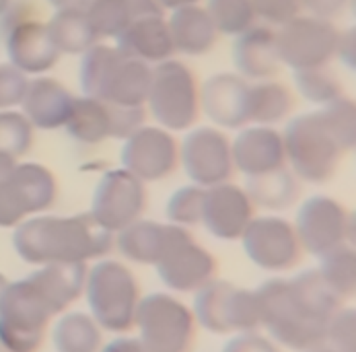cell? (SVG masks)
I'll return each instance as SVG.
<instances>
[{"mask_svg":"<svg viewBox=\"0 0 356 352\" xmlns=\"http://www.w3.org/2000/svg\"><path fill=\"white\" fill-rule=\"evenodd\" d=\"M259 301V330L280 349L307 352L325 344L332 315L344 305L319 278L303 270L293 278H270L255 289Z\"/></svg>","mask_w":356,"mask_h":352,"instance_id":"obj_1","label":"cell"},{"mask_svg":"<svg viewBox=\"0 0 356 352\" xmlns=\"http://www.w3.org/2000/svg\"><path fill=\"white\" fill-rule=\"evenodd\" d=\"M282 141L295 177L325 184L336 173L342 154L355 147V103L342 95L319 111L297 115Z\"/></svg>","mask_w":356,"mask_h":352,"instance_id":"obj_2","label":"cell"},{"mask_svg":"<svg viewBox=\"0 0 356 352\" xmlns=\"http://www.w3.org/2000/svg\"><path fill=\"white\" fill-rule=\"evenodd\" d=\"M13 248L29 266L89 264L113 250V233L87 212L74 216L33 214L19 223Z\"/></svg>","mask_w":356,"mask_h":352,"instance_id":"obj_3","label":"cell"},{"mask_svg":"<svg viewBox=\"0 0 356 352\" xmlns=\"http://www.w3.org/2000/svg\"><path fill=\"white\" fill-rule=\"evenodd\" d=\"M153 68L118 48L99 46L85 51L81 83L89 97L126 107H145L151 91Z\"/></svg>","mask_w":356,"mask_h":352,"instance_id":"obj_4","label":"cell"},{"mask_svg":"<svg viewBox=\"0 0 356 352\" xmlns=\"http://www.w3.org/2000/svg\"><path fill=\"white\" fill-rule=\"evenodd\" d=\"M83 297L103 332L130 334L134 330V317L143 295L134 272L124 262L99 257L87 266Z\"/></svg>","mask_w":356,"mask_h":352,"instance_id":"obj_5","label":"cell"},{"mask_svg":"<svg viewBox=\"0 0 356 352\" xmlns=\"http://www.w3.org/2000/svg\"><path fill=\"white\" fill-rule=\"evenodd\" d=\"M134 328L149 352H190L196 342V317L190 305L175 293L140 297Z\"/></svg>","mask_w":356,"mask_h":352,"instance_id":"obj_6","label":"cell"},{"mask_svg":"<svg viewBox=\"0 0 356 352\" xmlns=\"http://www.w3.org/2000/svg\"><path fill=\"white\" fill-rule=\"evenodd\" d=\"M54 315L27 278L4 287L0 297V349L4 352H38Z\"/></svg>","mask_w":356,"mask_h":352,"instance_id":"obj_7","label":"cell"},{"mask_svg":"<svg viewBox=\"0 0 356 352\" xmlns=\"http://www.w3.org/2000/svg\"><path fill=\"white\" fill-rule=\"evenodd\" d=\"M196 323L216 336H235L259 330V301L255 289H243L214 278L194 293Z\"/></svg>","mask_w":356,"mask_h":352,"instance_id":"obj_8","label":"cell"},{"mask_svg":"<svg viewBox=\"0 0 356 352\" xmlns=\"http://www.w3.org/2000/svg\"><path fill=\"white\" fill-rule=\"evenodd\" d=\"M149 107L165 130H188L200 113V91L194 72L175 60L159 62L153 68Z\"/></svg>","mask_w":356,"mask_h":352,"instance_id":"obj_9","label":"cell"},{"mask_svg":"<svg viewBox=\"0 0 356 352\" xmlns=\"http://www.w3.org/2000/svg\"><path fill=\"white\" fill-rule=\"evenodd\" d=\"M58 186L48 167L40 163H17L6 182L0 184V227L15 229L33 214H42L56 202Z\"/></svg>","mask_w":356,"mask_h":352,"instance_id":"obj_10","label":"cell"},{"mask_svg":"<svg viewBox=\"0 0 356 352\" xmlns=\"http://www.w3.org/2000/svg\"><path fill=\"white\" fill-rule=\"evenodd\" d=\"M301 250L315 257L353 241V214L330 196L307 198L293 223Z\"/></svg>","mask_w":356,"mask_h":352,"instance_id":"obj_11","label":"cell"},{"mask_svg":"<svg viewBox=\"0 0 356 352\" xmlns=\"http://www.w3.org/2000/svg\"><path fill=\"white\" fill-rule=\"evenodd\" d=\"M239 241L254 266L274 274L293 270L303 255L293 223L276 214L254 216Z\"/></svg>","mask_w":356,"mask_h":352,"instance_id":"obj_12","label":"cell"},{"mask_svg":"<svg viewBox=\"0 0 356 352\" xmlns=\"http://www.w3.org/2000/svg\"><path fill=\"white\" fill-rule=\"evenodd\" d=\"M338 29L332 21L319 17H295L276 31L278 54L282 64L297 70L327 66L336 56Z\"/></svg>","mask_w":356,"mask_h":352,"instance_id":"obj_13","label":"cell"},{"mask_svg":"<svg viewBox=\"0 0 356 352\" xmlns=\"http://www.w3.org/2000/svg\"><path fill=\"white\" fill-rule=\"evenodd\" d=\"M147 210V188L145 182L134 177L130 171L113 169L107 171L99 179L93 202H91V216L102 225L105 231L118 233L128 225L143 218Z\"/></svg>","mask_w":356,"mask_h":352,"instance_id":"obj_14","label":"cell"},{"mask_svg":"<svg viewBox=\"0 0 356 352\" xmlns=\"http://www.w3.org/2000/svg\"><path fill=\"white\" fill-rule=\"evenodd\" d=\"M179 163L194 186L212 188L233 175L231 141L216 128H198L190 132L179 149Z\"/></svg>","mask_w":356,"mask_h":352,"instance_id":"obj_15","label":"cell"},{"mask_svg":"<svg viewBox=\"0 0 356 352\" xmlns=\"http://www.w3.org/2000/svg\"><path fill=\"white\" fill-rule=\"evenodd\" d=\"M122 165L140 182H159L169 177L179 165V147L169 130L140 126L122 149Z\"/></svg>","mask_w":356,"mask_h":352,"instance_id":"obj_16","label":"cell"},{"mask_svg":"<svg viewBox=\"0 0 356 352\" xmlns=\"http://www.w3.org/2000/svg\"><path fill=\"white\" fill-rule=\"evenodd\" d=\"M255 216V206L248 192L231 182L206 188L202 225L220 241H237Z\"/></svg>","mask_w":356,"mask_h":352,"instance_id":"obj_17","label":"cell"},{"mask_svg":"<svg viewBox=\"0 0 356 352\" xmlns=\"http://www.w3.org/2000/svg\"><path fill=\"white\" fill-rule=\"evenodd\" d=\"M161 282L169 293H196L216 278L218 264L214 255L190 237L181 239L154 266Z\"/></svg>","mask_w":356,"mask_h":352,"instance_id":"obj_18","label":"cell"},{"mask_svg":"<svg viewBox=\"0 0 356 352\" xmlns=\"http://www.w3.org/2000/svg\"><path fill=\"white\" fill-rule=\"evenodd\" d=\"M186 237H190V231L184 227L138 218L113 235V248L128 262L154 268Z\"/></svg>","mask_w":356,"mask_h":352,"instance_id":"obj_19","label":"cell"},{"mask_svg":"<svg viewBox=\"0 0 356 352\" xmlns=\"http://www.w3.org/2000/svg\"><path fill=\"white\" fill-rule=\"evenodd\" d=\"M250 83L239 74H214L204 83L200 105L208 118L222 128L250 124Z\"/></svg>","mask_w":356,"mask_h":352,"instance_id":"obj_20","label":"cell"},{"mask_svg":"<svg viewBox=\"0 0 356 352\" xmlns=\"http://www.w3.org/2000/svg\"><path fill=\"white\" fill-rule=\"evenodd\" d=\"M233 165L248 177L264 175L286 167L282 134L270 126L243 128L231 145Z\"/></svg>","mask_w":356,"mask_h":352,"instance_id":"obj_21","label":"cell"},{"mask_svg":"<svg viewBox=\"0 0 356 352\" xmlns=\"http://www.w3.org/2000/svg\"><path fill=\"white\" fill-rule=\"evenodd\" d=\"M6 51L10 64L25 74L48 72L62 56L51 40L48 25L38 19L25 21L6 31Z\"/></svg>","mask_w":356,"mask_h":352,"instance_id":"obj_22","label":"cell"},{"mask_svg":"<svg viewBox=\"0 0 356 352\" xmlns=\"http://www.w3.org/2000/svg\"><path fill=\"white\" fill-rule=\"evenodd\" d=\"M89 264H46L25 276L56 317L83 297Z\"/></svg>","mask_w":356,"mask_h":352,"instance_id":"obj_23","label":"cell"},{"mask_svg":"<svg viewBox=\"0 0 356 352\" xmlns=\"http://www.w3.org/2000/svg\"><path fill=\"white\" fill-rule=\"evenodd\" d=\"M233 58L239 77L250 81L272 79L282 66L276 31L268 25H252L248 31L237 35Z\"/></svg>","mask_w":356,"mask_h":352,"instance_id":"obj_24","label":"cell"},{"mask_svg":"<svg viewBox=\"0 0 356 352\" xmlns=\"http://www.w3.org/2000/svg\"><path fill=\"white\" fill-rule=\"evenodd\" d=\"M74 97L68 89L58 83L56 79H35L29 81L27 93L21 101L25 118L31 122L33 128L56 130L62 128L70 115Z\"/></svg>","mask_w":356,"mask_h":352,"instance_id":"obj_25","label":"cell"},{"mask_svg":"<svg viewBox=\"0 0 356 352\" xmlns=\"http://www.w3.org/2000/svg\"><path fill=\"white\" fill-rule=\"evenodd\" d=\"M115 48L138 58L143 62H165L173 54V42L169 33V25L163 19V15H151V17H140L134 23H130L118 38H115Z\"/></svg>","mask_w":356,"mask_h":352,"instance_id":"obj_26","label":"cell"},{"mask_svg":"<svg viewBox=\"0 0 356 352\" xmlns=\"http://www.w3.org/2000/svg\"><path fill=\"white\" fill-rule=\"evenodd\" d=\"M167 25H169L173 50L188 56H202L210 51L218 38V31L210 15L198 4L175 8Z\"/></svg>","mask_w":356,"mask_h":352,"instance_id":"obj_27","label":"cell"},{"mask_svg":"<svg viewBox=\"0 0 356 352\" xmlns=\"http://www.w3.org/2000/svg\"><path fill=\"white\" fill-rule=\"evenodd\" d=\"M97 38H118L140 17L163 15L156 0H91L85 8Z\"/></svg>","mask_w":356,"mask_h":352,"instance_id":"obj_28","label":"cell"},{"mask_svg":"<svg viewBox=\"0 0 356 352\" xmlns=\"http://www.w3.org/2000/svg\"><path fill=\"white\" fill-rule=\"evenodd\" d=\"M50 336L56 352H99L103 346V330L89 311L56 315Z\"/></svg>","mask_w":356,"mask_h":352,"instance_id":"obj_29","label":"cell"},{"mask_svg":"<svg viewBox=\"0 0 356 352\" xmlns=\"http://www.w3.org/2000/svg\"><path fill=\"white\" fill-rule=\"evenodd\" d=\"M64 126L79 143L97 145L113 134V105L89 95L74 99Z\"/></svg>","mask_w":356,"mask_h":352,"instance_id":"obj_30","label":"cell"},{"mask_svg":"<svg viewBox=\"0 0 356 352\" xmlns=\"http://www.w3.org/2000/svg\"><path fill=\"white\" fill-rule=\"evenodd\" d=\"M51 40L60 54H85L97 44V33L85 8H62L48 23Z\"/></svg>","mask_w":356,"mask_h":352,"instance_id":"obj_31","label":"cell"},{"mask_svg":"<svg viewBox=\"0 0 356 352\" xmlns=\"http://www.w3.org/2000/svg\"><path fill=\"white\" fill-rule=\"evenodd\" d=\"M248 196L252 198L254 206L266 210H284L291 204H295L299 196V184L293 171L286 167L248 177Z\"/></svg>","mask_w":356,"mask_h":352,"instance_id":"obj_32","label":"cell"},{"mask_svg":"<svg viewBox=\"0 0 356 352\" xmlns=\"http://www.w3.org/2000/svg\"><path fill=\"white\" fill-rule=\"evenodd\" d=\"M293 93L282 83L261 81L250 87V122L257 126L278 124L293 111Z\"/></svg>","mask_w":356,"mask_h":352,"instance_id":"obj_33","label":"cell"},{"mask_svg":"<svg viewBox=\"0 0 356 352\" xmlns=\"http://www.w3.org/2000/svg\"><path fill=\"white\" fill-rule=\"evenodd\" d=\"M323 285L340 299L346 303L355 297L356 291V255L355 248L342 246L319 257V266L315 268Z\"/></svg>","mask_w":356,"mask_h":352,"instance_id":"obj_34","label":"cell"},{"mask_svg":"<svg viewBox=\"0 0 356 352\" xmlns=\"http://www.w3.org/2000/svg\"><path fill=\"white\" fill-rule=\"evenodd\" d=\"M206 13L216 31L227 35H239L255 23L252 0H208Z\"/></svg>","mask_w":356,"mask_h":352,"instance_id":"obj_35","label":"cell"},{"mask_svg":"<svg viewBox=\"0 0 356 352\" xmlns=\"http://www.w3.org/2000/svg\"><path fill=\"white\" fill-rule=\"evenodd\" d=\"M33 145V126L25 113L2 109L0 111V152L15 159L23 157Z\"/></svg>","mask_w":356,"mask_h":352,"instance_id":"obj_36","label":"cell"},{"mask_svg":"<svg viewBox=\"0 0 356 352\" xmlns=\"http://www.w3.org/2000/svg\"><path fill=\"white\" fill-rule=\"evenodd\" d=\"M297 87L305 99L319 105H327L344 95L338 77L327 66L297 70Z\"/></svg>","mask_w":356,"mask_h":352,"instance_id":"obj_37","label":"cell"},{"mask_svg":"<svg viewBox=\"0 0 356 352\" xmlns=\"http://www.w3.org/2000/svg\"><path fill=\"white\" fill-rule=\"evenodd\" d=\"M204 194L206 190L200 186H184L171 194L167 202V218L171 225L190 229L202 225Z\"/></svg>","mask_w":356,"mask_h":352,"instance_id":"obj_38","label":"cell"},{"mask_svg":"<svg viewBox=\"0 0 356 352\" xmlns=\"http://www.w3.org/2000/svg\"><path fill=\"white\" fill-rule=\"evenodd\" d=\"M355 309L342 305L330 319L325 332V344L336 352H355L356 346Z\"/></svg>","mask_w":356,"mask_h":352,"instance_id":"obj_39","label":"cell"},{"mask_svg":"<svg viewBox=\"0 0 356 352\" xmlns=\"http://www.w3.org/2000/svg\"><path fill=\"white\" fill-rule=\"evenodd\" d=\"M29 79L13 64H0V111L21 105L27 93Z\"/></svg>","mask_w":356,"mask_h":352,"instance_id":"obj_40","label":"cell"},{"mask_svg":"<svg viewBox=\"0 0 356 352\" xmlns=\"http://www.w3.org/2000/svg\"><path fill=\"white\" fill-rule=\"evenodd\" d=\"M255 17L268 25L282 27L301 13V0H252Z\"/></svg>","mask_w":356,"mask_h":352,"instance_id":"obj_41","label":"cell"},{"mask_svg":"<svg viewBox=\"0 0 356 352\" xmlns=\"http://www.w3.org/2000/svg\"><path fill=\"white\" fill-rule=\"evenodd\" d=\"M220 352H282V349L268 334L254 330V332L229 336Z\"/></svg>","mask_w":356,"mask_h":352,"instance_id":"obj_42","label":"cell"},{"mask_svg":"<svg viewBox=\"0 0 356 352\" xmlns=\"http://www.w3.org/2000/svg\"><path fill=\"white\" fill-rule=\"evenodd\" d=\"M353 0H301V8H305L307 15L319 17L325 21H332L346 13Z\"/></svg>","mask_w":356,"mask_h":352,"instance_id":"obj_43","label":"cell"},{"mask_svg":"<svg viewBox=\"0 0 356 352\" xmlns=\"http://www.w3.org/2000/svg\"><path fill=\"white\" fill-rule=\"evenodd\" d=\"M99 352H149L147 346L140 342L138 336H130V334H115L113 340L103 342Z\"/></svg>","mask_w":356,"mask_h":352,"instance_id":"obj_44","label":"cell"},{"mask_svg":"<svg viewBox=\"0 0 356 352\" xmlns=\"http://www.w3.org/2000/svg\"><path fill=\"white\" fill-rule=\"evenodd\" d=\"M336 54L340 56V60L346 68H355V29H346V31L338 33Z\"/></svg>","mask_w":356,"mask_h":352,"instance_id":"obj_45","label":"cell"},{"mask_svg":"<svg viewBox=\"0 0 356 352\" xmlns=\"http://www.w3.org/2000/svg\"><path fill=\"white\" fill-rule=\"evenodd\" d=\"M15 167H17V159L10 157V154L0 152V184L10 177V173L15 171Z\"/></svg>","mask_w":356,"mask_h":352,"instance_id":"obj_46","label":"cell"},{"mask_svg":"<svg viewBox=\"0 0 356 352\" xmlns=\"http://www.w3.org/2000/svg\"><path fill=\"white\" fill-rule=\"evenodd\" d=\"M163 8H169V10H175V8H181V6H190V4H198V0H156Z\"/></svg>","mask_w":356,"mask_h":352,"instance_id":"obj_47","label":"cell"},{"mask_svg":"<svg viewBox=\"0 0 356 352\" xmlns=\"http://www.w3.org/2000/svg\"><path fill=\"white\" fill-rule=\"evenodd\" d=\"M307 352H336L334 349H330L327 344H321V346H315V349H311V351Z\"/></svg>","mask_w":356,"mask_h":352,"instance_id":"obj_48","label":"cell"},{"mask_svg":"<svg viewBox=\"0 0 356 352\" xmlns=\"http://www.w3.org/2000/svg\"><path fill=\"white\" fill-rule=\"evenodd\" d=\"M8 285V280H6V276L4 274H0V297H2V291H4V287Z\"/></svg>","mask_w":356,"mask_h":352,"instance_id":"obj_49","label":"cell"},{"mask_svg":"<svg viewBox=\"0 0 356 352\" xmlns=\"http://www.w3.org/2000/svg\"><path fill=\"white\" fill-rule=\"evenodd\" d=\"M6 4H8V2H0V15H2V10L6 8Z\"/></svg>","mask_w":356,"mask_h":352,"instance_id":"obj_50","label":"cell"},{"mask_svg":"<svg viewBox=\"0 0 356 352\" xmlns=\"http://www.w3.org/2000/svg\"><path fill=\"white\" fill-rule=\"evenodd\" d=\"M0 2H8V0H0Z\"/></svg>","mask_w":356,"mask_h":352,"instance_id":"obj_51","label":"cell"},{"mask_svg":"<svg viewBox=\"0 0 356 352\" xmlns=\"http://www.w3.org/2000/svg\"><path fill=\"white\" fill-rule=\"evenodd\" d=\"M87 2H91V0H87Z\"/></svg>","mask_w":356,"mask_h":352,"instance_id":"obj_52","label":"cell"}]
</instances>
